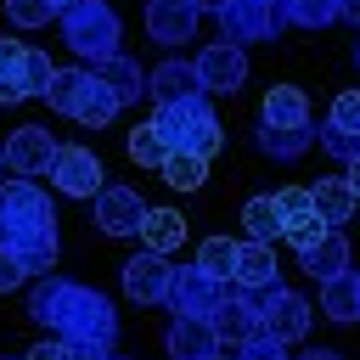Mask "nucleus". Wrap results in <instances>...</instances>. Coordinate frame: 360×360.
I'll use <instances>...</instances> for the list:
<instances>
[{
    "label": "nucleus",
    "instance_id": "423d86ee",
    "mask_svg": "<svg viewBox=\"0 0 360 360\" xmlns=\"http://www.w3.org/2000/svg\"><path fill=\"white\" fill-rule=\"evenodd\" d=\"M225 298H231V281H219V276H208V270H197V264L169 270V292H163V304H169L174 315H214Z\"/></svg>",
    "mask_w": 360,
    "mask_h": 360
},
{
    "label": "nucleus",
    "instance_id": "4c0bfd02",
    "mask_svg": "<svg viewBox=\"0 0 360 360\" xmlns=\"http://www.w3.org/2000/svg\"><path fill=\"white\" fill-rule=\"evenodd\" d=\"M231 360H287V343H276V338L253 332L248 343H236V349H231Z\"/></svg>",
    "mask_w": 360,
    "mask_h": 360
},
{
    "label": "nucleus",
    "instance_id": "20e7f679",
    "mask_svg": "<svg viewBox=\"0 0 360 360\" xmlns=\"http://www.w3.org/2000/svg\"><path fill=\"white\" fill-rule=\"evenodd\" d=\"M118 39H124V22H118V11H112L107 0H73V6L62 11V45H73L84 62L112 56Z\"/></svg>",
    "mask_w": 360,
    "mask_h": 360
},
{
    "label": "nucleus",
    "instance_id": "dca6fc26",
    "mask_svg": "<svg viewBox=\"0 0 360 360\" xmlns=\"http://www.w3.org/2000/svg\"><path fill=\"white\" fill-rule=\"evenodd\" d=\"M146 96L163 107V101H186V96H202V84H197V68L191 62H180V56H169V62H158L152 73H146Z\"/></svg>",
    "mask_w": 360,
    "mask_h": 360
},
{
    "label": "nucleus",
    "instance_id": "7c9ffc66",
    "mask_svg": "<svg viewBox=\"0 0 360 360\" xmlns=\"http://www.w3.org/2000/svg\"><path fill=\"white\" fill-rule=\"evenodd\" d=\"M129 158H135L141 169H158V163L169 158V146H163V135H158V124H152V118L129 129Z\"/></svg>",
    "mask_w": 360,
    "mask_h": 360
},
{
    "label": "nucleus",
    "instance_id": "bb28decb",
    "mask_svg": "<svg viewBox=\"0 0 360 360\" xmlns=\"http://www.w3.org/2000/svg\"><path fill=\"white\" fill-rule=\"evenodd\" d=\"M84 79H90L84 68H51V84H45V101H51V112H68V118H73Z\"/></svg>",
    "mask_w": 360,
    "mask_h": 360
},
{
    "label": "nucleus",
    "instance_id": "9b49d317",
    "mask_svg": "<svg viewBox=\"0 0 360 360\" xmlns=\"http://www.w3.org/2000/svg\"><path fill=\"white\" fill-rule=\"evenodd\" d=\"M141 219H146L141 191H129V186H101V191H96V225H101L107 236H135Z\"/></svg>",
    "mask_w": 360,
    "mask_h": 360
},
{
    "label": "nucleus",
    "instance_id": "cd10ccee",
    "mask_svg": "<svg viewBox=\"0 0 360 360\" xmlns=\"http://www.w3.org/2000/svg\"><path fill=\"white\" fill-rule=\"evenodd\" d=\"M158 169H163V180H169L174 191H197V186L208 180V158H191V152H169Z\"/></svg>",
    "mask_w": 360,
    "mask_h": 360
},
{
    "label": "nucleus",
    "instance_id": "9d476101",
    "mask_svg": "<svg viewBox=\"0 0 360 360\" xmlns=\"http://www.w3.org/2000/svg\"><path fill=\"white\" fill-rule=\"evenodd\" d=\"M0 146H6V169H17L22 180H34V174H45V169H51V158H56V146H62V141H51V129H45V124H22V129H11Z\"/></svg>",
    "mask_w": 360,
    "mask_h": 360
},
{
    "label": "nucleus",
    "instance_id": "2eb2a0df",
    "mask_svg": "<svg viewBox=\"0 0 360 360\" xmlns=\"http://www.w3.org/2000/svg\"><path fill=\"white\" fill-rule=\"evenodd\" d=\"M208 354H219L214 321L208 315H174L169 321V360H208Z\"/></svg>",
    "mask_w": 360,
    "mask_h": 360
},
{
    "label": "nucleus",
    "instance_id": "393cba45",
    "mask_svg": "<svg viewBox=\"0 0 360 360\" xmlns=\"http://www.w3.org/2000/svg\"><path fill=\"white\" fill-rule=\"evenodd\" d=\"M73 118H79V124H90V129H101V124H112V118H118V96H112L107 84L84 79V90H79V107H73Z\"/></svg>",
    "mask_w": 360,
    "mask_h": 360
},
{
    "label": "nucleus",
    "instance_id": "2f4dec72",
    "mask_svg": "<svg viewBox=\"0 0 360 360\" xmlns=\"http://www.w3.org/2000/svg\"><path fill=\"white\" fill-rule=\"evenodd\" d=\"M197 270L231 281V270H236V242H231V236H208V242L197 248Z\"/></svg>",
    "mask_w": 360,
    "mask_h": 360
},
{
    "label": "nucleus",
    "instance_id": "de8ad7c7",
    "mask_svg": "<svg viewBox=\"0 0 360 360\" xmlns=\"http://www.w3.org/2000/svg\"><path fill=\"white\" fill-rule=\"evenodd\" d=\"M0 174H6V146H0Z\"/></svg>",
    "mask_w": 360,
    "mask_h": 360
},
{
    "label": "nucleus",
    "instance_id": "473e14b6",
    "mask_svg": "<svg viewBox=\"0 0 360 360\" xmlns=\"http://www.w3.org/2000/svg\"><path fill=\"white\" fill-rule=\"evenodd\" d=\"M17 56H22V45H17V39H0V107H17V101H22Z\"/></svg>",
    "mask_w": 360,
    "mask_h": 360
},
{
    "label": "nucleus",
    "instance_id": "c85d7f7f",
    "mask_svg": "<svg viewBox=\"0 0 360 360\" xmlns=\"http://www.w3.org/2000/svg\"><path fill=\"white\" fill-rule=\"evenodd\" d=\"M338 6L343 0H281L287 28H326V22H338Z\"/></svg>",
    "mask_w": 360,
    "mask_h": 360
},
{
    "label": "nucleus",
    "instance_id": "0eeeda50",
    "mask_svg": "<svg viewBox=\"0 0 360 360\" xmlns=\"http://www.w3.org/2000/svg\"><path fill=\"white\" fill-rule=\"evenodd\" d=\"M51 186L56 191H68V197H96L101 191V158L90 152V146H56V158H51Z\"/></svg>",
    "mask_w": 360,
    "mask_h": 360
},
{
    "label": "nucleus",
    "instance_id": "a18cd8bd",
    "mask_svg": "<svg viewBox=\"0 0 360 360\" xmlns=\"http://www.w3.org/2000/svg\"><path fill=\"white\" fill-rule=\"evenodd\" d=\"M191 6H197V11H219L225 0H191Z\"/></svg>",
    "mask_w": 360,
    "mask_h": 360
},
{
    "label": "nucleus",
    "instance_id": "603ef678",
    "mask_svg": "<svg viewBox=\"0 0 360 360\" xmlns=\"http://www.w3.org/2000/svg\"><path fill=\"white\" fill-rule=\"evenodd\" d=\"M354 214H360V208H354Z\"/></svg>",
    "mask_w": 360,
    "mask_h": 360
},
{
    "label": "nucleus",
    "instance_id": "1a4fd4ad",
    "mask_svg": "<svg viewBox=\"0 0 360 360\" xmlns=\"http://www.w3.org/2000/svg\"><path fill=\"white\" fill-rule=\"evenodd\" d=\"M197 84H202V96H231L242 79H248V51H236V45H202L197 51Z\"/></svg>",
    "mask_w": 360,
    "mask_h": 360
},
{
    "label": "nucleus",
    "instance_id": "37998d69",
    "mask_svg": "<svg viewBox=\"0 0 360 360\" xmlns=\"http://www.w3.org/2000/svg\"><path fill=\"white\" fill-rule=\"evenodd\" d=\"M338 22H354V28H360V0H343V6H338Z\"/></svg>",
    "mask_w": 360,
    "mask_h": 360
},
{
    "label": "nucleus",
    "instance_id": "ea45409f",
    "mask_svg": "<svg viewBox=\"0 0 360 360\" xmlns=\"http://www.w3.org/2000/svg\"><path fill=\"white\" fill-rule=\"evenodd\" d=\"M22 281H28V276H22V264L0 248V292H11V287H22Z\"/></svg>",
    "mask_w": 360,
    "mask_h": 360
},
{
    "label": "nucleus",
    "instance_id": "a19ab883",
    "mask_svg": "<svg viewBox=\"0 0 360 360\" xmlns=\"http://www.w3.org/2000/svg\"><path fill=\"white\" fill-rule=\"evenodd\" d=\"M22 360H73V354H68V343H62V338H45V343H34Z\"/></svg>",
    "mask_w": 360,
    "mask_h": 360
},
{
    "label": "nucleus",
    "instance_id": "e433bc0d",
    "mask_svg": "<svg viewBox=\"0 0 360 360\" xmlns=\"http://www.w3.org/2000/svg\"><path fill=\"white\" fill-rule=\"evenodd\" d=\"M276 214H281V225H287V219H304V214H315V202H309V186H281V191H276Z\"/></svg>",
    "mask_w": 360,
    "mask_h": 360
},
{
    "label": "nucleus",
    "instance_id": "c756f323",
    "mask_svg": "<svg viewBox=\"0 0 360 360\" xmlns=\"http://www.w3.org/2000/svg\"><path fill=\"white\" fill-rule=\"evenodd\" d=\"M17 84H22V96H45V84H51V56H45L39 45H22V56H17Z\"/></svg>",
    "mask_w": 360,
    "mask_h": 360
},
{
    "label": "nucleus",
    "instance_id": "72a5a7b5",
    "mask_svg": "<svg viewBox=\"0 0 360 360\" xmlns=\"http://www.w3.org/2000/svg\"><path fill=\"white\" fill-rule=\"evenodd\" d=\"M315 141H321V152H326V158H338V163L360 158V135H349V129H332V124H321V129H315Z\"/></svg>",
    "mask_w": 360,
    "mask_h": 360
},
{
    "label": "nucleus",
    "instance_id": "6e6552de",
    "mask_svg": "<svg viewBox=\"0 0 360 360\" xmlns=\"http://www.w3.org/2000/svg\"><path fill=\"white\" fill-rule=\"evenodd\" d=\"M309 321H315V309H309V298L292 292V287H276L270 304L259 309V332L276 338V343H298V338L309 332Z\"/></svg>",
    "mask_w": 360,
    "mask_h": 360
},
{
    "label": "nucleus",
    "instance_id": "39448f33",
    "mask_svg": "<svg viewBox=\"0 0 360 360\" xmlns=\"http://www.w3.org/2000/svg\"><path fill=\"white\" fill-rule=\"evenodd\" d=\"M214 17H219V28H225V45H236V51L264 45V39H276V34L287 28L281 0H225Z\"/></svg>",
    "mask_w": 360,
    "mask_h": 360
},
{
    "label": "nucleus",
    "instance_id": "8fccbe9b",
    "mask_svg": "<svg viewBox=\"0 0 360 360\" xmlns=\"http://www.w3.org/2000/svg\"><path fill=\"white\" fill-rule=\"evenodd\" d=\"M107 360H124V354H107Z\"/></svg>",
    "mask_w": 360,
    "mask_h": 360
},
{
    "label": "nucleus",
    "instance_id": "7ed1b4c3",
    "mask_svg": "<svg viewBox=\"0 0 360 360\" xmlns=\"http://www.w3.org/2000/svg\"><path fill=\"white\" fill-rule=\"evenodd\" d=\"M152 124H158V135H163V146H169V152H191V158H214V152L225 146V129H219V118H214V107H208V96H186V101H163V107L152 112Z\"/></svg>",
    "mask_w": 360,
    "mask_h": 360
},
{
    "label": "nucleus",
    "instance_id": "c03bdc74",
    "mask_svg": "<svg viewBox=\"0 0 360 360\" xmlns=\"http://www.w3.org/2000/svg\"><path fill=\"white\" fill-rule=\"evenodd\" d=\"M298 360H343L338 349H309V354H298Z\"/></svg>",
    "mask_w": 360,
    "mask_h": 360
},
{
    "label": "nucleus",
    "instance_id": "f257e3e1",
    "mask_svg": "<svg viewBox=\"0 0 360 360\" xmlns=\"http://www.w3.org/2000/svg\"><path fill=\"white\" fill-rule=\"evenodd\" d=\"M28 315L39 326H51V338H62L68 349H96V354H112L118 349V315L112 304L73 281V276H39L34 292H28Z\"/></svg>",
    "mask_w": 360,
    "mask_h": 360
},
{
    "label": "nucleus",
    "instance_id": "f3484780",
    "mask_svg": "<svg viewBox=\"0 0 360 360\" xmlns=\"http://www.w3.org/2000/svg\"><path fill=\"white\" fill-rule=\"evenodd\" d=\"M208 321H214V338H219V349H225V343L236 349V343H248V338L259 332V309H253V304H248L236 287H231V298H225V304H219Z\"/></svg>",
    "mask_w": 360,
    "mask_h": 360
},
{
    "label": "nucleus",
    "instance_id": "f704fd0d",
    "mask_svg": "<svg viewBox=\"0 0 360 360\" xmlns=\"http://www.w3.org/2000/svg\"><path fill=\"white\" fill-rule=\"evenodd\" d=\"M326 124H332V129H349V135H360V90H338V96H332V112H326Z\"/></svg>",
    "mask_w": 360,
    "mask_h": 360
},
{
    "label": "nucleus",
    "instance_id": "412c9836",
    "mask_svg": "<svg viewBox=\"0 0 360 360\" xmlns=\"http://www.w3.org/2000/svg\"><path fill=\"white\" fill-rule=\"evenodd\" d=\"M259 124H270V129H298V124H309V101H304V90H298V84H276V90H264Z\"/></svg>",
    "mask_w": 360,
    "mask_h": 360
},
{
    "label": "nucleus",
    "instance_id": "58836bf2",
    "mask_svg": "<svg viewBox=\"0 0 360 360\" xmlns=\"http://www.w3.org/2000/svg\"><path fill=\"white\" fill-rule=\"evenodd\" d=\"M321 231H326V225H321L315 214H304V219H287V225H281V236H287L292 248H309V242H315Z\"/></svg>",
    "mask_w": 360,
    "mask_h": 360
},
{
    "label": "nucleus",
    "instance_id": "f8f14e48",
    "mask_svg": "<svg viewBox=\"0 0 360 360\" xmlns=\"http://www.w3.org/2000/svg\"><path fill=\"white\" fill-rule=\"evenodd\" d=\"M197 6L191 0H146V34L158 39V45H191V34H197Z\"/></svg>",
    "mask_w": 360,
    "mask_h": 360
},
{
    "label": "nucleus",
    "instance_id": "6ab92c4d",
    "mask_svg": "<svg viewBox=\"0 0 360 360\" xmlns=\"http://www.w3.org/2000/svg\"><path fill=\"white\" fill-rule=\"evenodd\" d=\"M276 248L270 242H236V270L231 287H276Z\"/></svg>",
    "mask_w": 360,
    "mask_h": 360
},
{
    "label": "nucleus",
    "instance_id": "49530a36",
    "mask_svg": "<svg viewBox=\"0 0 360 360\" xmlns=\"http://www.w3.org/2000/svg\"><path fill=\"white\" fill-rule=\"evenodd\" d=\"M68 6H73V0H51V11H56V17H62V11H68Z\"/></svg>",
    "mask_w": 360,
    "mask_h": 360
},
{
    "label": "nucleus",
    "instance_id": "aec40b11",
    "mask_svg": "<svg viewBox=\"0 0 360 360\" xmlns=\"http://www.w3.org/2000/svg\"><path fill=\"white\" fill-rule=\"evenodd\" d=\"M321 315L326 321H360V270H338L321 281Z\"/></svg>",
    "mask_w": 360,
    "mask_h": 360
},
{
    "label": "nucleus",
    "instance_id": "09e8293b",
    "mask_svg": "<svg viewBox=\"0 0 360 360\" xmlns=\"http://www.w3.org/2000/svg\"><path fill=\"white\" fill-rule=\"evenodd\" d=\"M208 360H231V354H208Z\"/></svg>",
    "mask_w": 360,
    "mask_h": 360
},
{
    "label": "nucleus",
    "instance_id": "79ce46f5",
    "mask_svg": "<svg viewBox=\"0 0 360 360\" xmlns=\"http://www.w3.org/2000/svg\"><path fill=\"white\" fill-rule=\"evenodd\" d=\"M343 180H349V191L360 197V158H349V163H343Z\"/></svg>",
    "mask_w": 360,
    "mask_h": 360
},
{
    "label": "nucleus",
    "instance_id": "4be33fe9",
    "mask_svg": "<svg viewBox=\"0 0 360 360\" xmlns=\"http://www.w3.org/2000/svg\"><path fill=\"white\" fill-rule=\"evenodd\" d=\"M309 202H315V219H321L326 231L349 225L354 208H360V197L349 191V180H321V186H309Z\"/></svg>",
    "mask_w": 360,
    "mask_h": 360
},
{
    "label": "nucleus",
    "instance_id": "a211bd4d",
    "mask_svg": "<svg viewBox=\"0 0 360 360\" xmlns=\"http://www.w3.org/2000/svg\"><path fill=\"white\" fill-rule=\"evenodd\" d=\"M298 264H304L315 281H326V276L349 270V236H343V231H321L309 248H298Z\"/></svg>",
    "mask_w": 360,
    "mask_h": 360
},
{
    "label": "nucleus",
    "instance_id": "f03ea898",
    "mask_svg": "<svg viewBox=\"0 0 360 360\" xmlns=\"http://www.w3.org/2000/svg\"><path fill=\"white\" fill-rule=\"evenodd\" d=\"M0 248L22 264V276L56 270V214L34 180H0Z\"/></svg>",
    "mask_w": 360,
    "mask_h": 360
},
{
    "label": "nucleus",
    "instance_id": "a878e982",
    "mask_svg": "<svg viewBox=\"0 0 360 360\" xmlns=\"http://www.w3.org/2000/svg\"><path fill=\"white\" fill-rule=\"evenodd\" d=\"M242 225H248V236H242V242H276V236H281L276 197H248V202H242Z\"/></svg>",
    "mask_w": 360,
    "mask_h": 360
},
{
    "label": "nucleus",
    "instance_id": "5701e85b",
    "mask_svg": "<svg viewBox=\"0 0 360 360\" xmlns=\"http://www.w3.org/2000/svg\"><path fill=\"white\" fill-rule=\"evenodd\" d=\"M253 141H259V152H264V158L292 163V158H304V152L315 146V124H298V129H270V124H259V129H253Z\"/></svg>",
    "mask_w": 360,
    "mask_h": 360
},
{
    "label": "nucleus",
    "instance_id": "c9c22d12",
    "mask_svg": "<svg viewBox=\"0 0 360 360\" xmlns=\"http://www.w3.org/2000/svg\"><path fill=\"white\" fill-rule=\"evenodd\" d=\"M6 17H11L17 28H45L56 11H51V0H6Z\"/></svg>",
    "mask_w": 360,
    "mask_h": 360
},
{
    "label": "nucleus",
    "instance_id": "ddd939ff",
    "mask_svg": "<svg viewBox=\"0 0 360 360\" xmlns=\"http://www.w3.org/2000/svg\"><path fill=\"white\" fill-rule=\"evenodd\" d=\"M84 73H90L96 84H107V90L118 96V107H129V101H141V96H146V73H141V62H135V56H124V51H112V56L90 62Z\"/></svg>",
    "mask_w": 360,
    "mask_h": 360
},
{
    "label": "nucleus",
    "instance_id": "b1692460",
    "mask_svg": "<svg viewBox=\"0 0 360 360\" xmlns=\"http://www.w3.org/2000/svg\"><path fill=\"white\" fill-rule=\"evenodd\" d=\"M141 242H146V253H174L180 242H186V219L174 214V208H146V219H141Z\"/></svg>",
    "mask_w": 360,
    "mask_h": 360
},
{
    "label": "nucleus",
    "instance_id": "3c124183",
    "mask_svg": "<svg viewBox=\"0 0 360 360\" xmlns=\"http://www.w3.org/2000/svg\"><path fill=\"white\" fill-rule=\"evenodd\" d=\"M354 62H360V51H354Z\"/></svg>",
    "mask_w": 360,
    "mask_h": 360
},
{
    "label": "nucleus",
    "instance_id": "4468645a",
    "mask_svg": "<svg viewBox=\"0 0 360 360\" xmlns=\"http://www.w3.org/2000/svg\"><path fill=\"white\" fill-rule=\"evenodd\" d=\"M169 259L163 253H135L129 264H124V292L135 298V304H163V292H169Z\"/></svg>",
    "mask_w": 360,
    "mask_h": 360
}]
</instances>
